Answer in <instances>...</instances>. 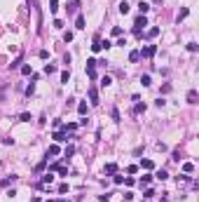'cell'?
<instances>
[{"label":"cell","instance_id":"obj_3","mask_svg":"<svg viewBox=\"0 0 199 202\" xmlns=\"http://www.w3.org/2000/svg\"><path fill=\"white\" fill-rule=\"evenodd\" d=\"M87 94H89V101H92V106H98V89H96L94 85L87 89Z\"/></svg>","mask_w":199,"mask_h":202},{"label":"cell","instance_id":"obj_13","mask_svg":"<svg viewBox=\"0 0 199 202\" xmlns=\"http://www.w3.org/2000/svg\"><path fill=\"white\" fill-rule=\"evenodd\" d=\"M52 181H54V174H52V172H47V174L42 176V183H40V186H47V183H52Z\"/></svg>","mask_w":199,"mask_h":202},{"label":"cell","instance_id":"obj_28","mask_svg":"<svg viewBox=\"0 0 199 202\" xmlns=\"http://www.w3.org/2000/svg\"><path fill=\"white\" fill-rule=\"evenodd\" d=\"M110 47H113L110 40H101V49H110Z\"/></svg>","mask_w":199,"mask_h":202},{"label":"cell","instance_id":"obj_9","mask_svg":"<svg viewBox=\"0 0 199 202\" xmlns=\"http://www.w3.org/2000/svg\"><path fill=\"white\" fill-rule=\"evenodd\" d=\"M141 167L150 172V169H155V162H152V160H141Z\"/></svg>","mask_w":199,"mask_h":202},{"label":"cell","instance_id":"obj_25","mask_svg":"<svg viewBox=\"0 0 199 202\" xmlns=\"http://www.w3.org/2000/svg\"><path fill=\"white\" fill-rule=\"evenodd\" d=\"M21 73H24V75H31V73H33V68H31L28 64H24V66H21Z\"/></svg>","mask_w":199,"mask_h":202},{"label":"cell","instance_id":"obj_21","mask_svg":"<svg viewBox=\"0 0 199 202\" xmlns=\"http://www.w3.org/2000/svg\"><path fill=\"white\" fill-rule=\"evenodd\" d=\"M155 176H157V179H159V181H166V179H169V174H166V172H164V169H159V172H157V174H155Z\"/></svg>","mask_w":199,"mask_h":202},{"label":"cell","instance_id":"obj_23","mask_svg":"<svg viewBox=\"0 0 199 202\" xmlns=\"http://www.w3.org/2000/svg\"><path fill=\"white\" fill-rule=\"evenodd\" d=\"M157 33H159V28H157V26H152V28H148V33H145V35H148V38H155Z\"/></svg>","mask_w":199,"mask_h":202},{"label":"cell","instance_id":"obj_12","mask_svg":"<svg viewBox=\"0 0 199 202\" xmlns=\"http://www.w3.org/2000/svg\"><path fill=\"white\" fill-rule=\"evenodd\" d=\"M75 28H77V31L84 28V16H82V14H77V19H75Z\"/></svg>","mask_w":199,"mask_h":202},{"label":"cell","instance_id":"obj_40","mask_svg":"<svg viewBox=\"0 0 199 202\" xmlns=\"http://www.w3.org/2000/svg\"><path fill=\"white\" fill-rule=\"evenodd\" d=\"M56 202H63V200H56Z\"/></svg>","mask_w":199,"mask_h":202},{"label":"cell","instance_id":"obj_36","mask_svg":"<svg viewBox=\"0 0 199 202\" xmlns=\"http://www.w3.org/2000/svg\"><path fill=\"white\" fill-rule=\"evenodd\" d=\"M187 52H197V42H187Z\"/></svg>","mask_w":199,"mask_h":202},{"label":"cell","instance_id":"obj_18","mask_svg":"<svg viewBox=\"0 0 199 202\" xmlns=\"http://www.w3.org/2000/svg\"><path fill=\"white\" fill-rule=\"evenodd\" d=\"M141 85H143V87H150V85H152L150 75H141Z\"/></svg>","mask_w":199,"mask_h":202},{"label":"cell","instance_id":"obj_27","mask_svg":"<svg viewBox=\"0 0 199 202\" xmlns=\"http://www.w3.org/2000/svg\"><path fill=\"white\" fill-rule=\"evenodd\" d=\"M19 120H21V122H31L33 118H31V113H21V115H19Z\"/></svg>","mask_w":199,"mask_h":202},{"label":"cell","instance_id":"obj_17","mask_svg":"<svg viewBox=\"0 0 199 202\" xmlns=\"http://www.w3.org/2000/svg\"><path fill=\"white\" fill-rule=\"evenodd\" d=\"M105 172H108V174H115V172H117V164H115V162H108V164H105Z\"/></svg>","mask_w":199,"mask_h":202},{"label":"cell","instance_id":"obj_38","mask_svg":"<svg viewBox=\"0 0 199 202\" xmlns=\"http://www.w3.org/2000/svg\"><path fill=\"white\" fill-rule=\"evenodd\" d=\"M124 183H126V186H134V183H136V179H131V176H126V179H124Z\"/></svg>","mask_w":199,"mask_h":202},{"label":"cell","instance_id":"obj_11","mask_svg":"<svg viewBox=\"0 0 199 202\" xmlns=\"http://www.w3.org/2000/svg\"><path fill=\"white\" fill-rule=\"evenodd\" d=\"M194 172V164L192 162H183V174H192Z\"/></svg>","mask_w":199,"mask_h":202},{"label":"cell","instance_id":"obj_30","mask_svg":"<svg viewBox=\"0 0 199 202\" xmlns=\"http://www.w3.org/2000/svg\"><path fill=\"white\" fill-rule=\"evenodd\" d=\"M63 40H66V42H70V40H73V31H68V33H63Z\"/></svg>","mask_w":199,"mask_h":202},{"label":"cell","instance_id":"obj_22","mask_svg":"<svg viewBox=\"0 0 199 202\" xmlns=\"http://www.w3.org/2000/svg\"><path fill=\"white\" fill-rule=\"evenodd\" d=\"M68 80H70V71H63V73H61V82L68 85Z\"/></svg>","mask_w":199,"mask_h":202},{"label":"cell","instance_id":"obj_26","mask_svg":"<svg viewBox=\"0 0 199 202\" xmlns=\"http://www.w3.org/2000/svg\"><path fill=\"white\" fill-rule=\"evenodd\" d=\"M47 155H59V146H49V151H47Z\"/></svg>","mask_w":199,"mask_h":202},{"label":"cell","instance_id":"obj_35","mask_svg":"<svg viewBox=\"0 0 199 202\" xmlns=\"http://www.w3.org/2000/svg\"><path fill=\"white\" fill-rule=\"evenodd\" d=\"M113 120L120 122V111H117V108H113Z\"/></svg>","mask_w":199,"mask_h":202},{"label":"cell","instance_id":"obj_10","mask_svg":"<svg viewBox=\"0 0 199 202\" xmlns=\"http://www.w3.org/2000/svg\"><path fill=\"white\" fill-rule=\"evenodd\" d=\"M138 12H141V14H148V12H150V5L141 0V3H138Z\"/></svg>","mask_w":199,"mask_h":202},{"label":"cell","instance_id":"obj_16","mask_svg":"<svg viewBox=\"0 0 199 202\" xmlns=\"http://www.w3.org/2000/svg\"><path fill=\"white\" fill-rule=\"evenodd\" d=\"M187 103H197V92H194V89L187 92Z\"/></svg>","mask_w":199,"mask_h":202},{"label":"cell","instance_id":"obj_34","mask_svg":"<svg viewBox=\"0 0 199 202\" xmlns=\"http://www.w3.org/2000/svg\"><path fill=\"white\" fill-rule=\"evenodd\" d=\"M59 193H61V195L68 193V183H61V186H59Z\"/></svg>","mask_w":199,"mask_h":202},{"label":"cell","instance_id":"obj_6","mask_svg":"<svg viewBox=\"0 0 199 202\" xmlns=\"http://www.w3.org/2000/svg\"><path fill=\"white\" fill-rule=\"evenodd\" d=\"M52 139L56 141V143H61V141H68V136H66L63 132H54V134H52Z\"/></svg>","mask_w":199,"mask_h":202},{"label":"cell","instance_id":"obj_20","mask_svg":"<svg viewBox=\"0 0 199 202\" xmlns=\"http://www.w3.org/2000/svg\"><path fill=\"white\" fill-rule=\"evenodd\" d=\"M45 73H47V75H52V73H56V66H54V64H47V66H45Z\"/></svg>","mask_w":199,"mask_h":202},{"label":"cell","instance_id":"obj_4","mask_svg":"<svg viewBox=\"0 0 199 202\" xmlns=\"http://www.w3.org/2000/svg\"><path fill=\"white\" fill-rule=\"evenodd\" d=\"M155 52H157V45H148V47H143L138 54H141V57H145V59H150V57H155Z\"/></svg>","mask_w":199,"mask_h":202},{"label":"cell","instance_id":"obj_33","mask_svg":"<svg viewBox=\"0 0 199 202\" xmlns=\"http://www.w3.org/2000/svg\"><path fill=\"white\" fill-rule=\"evenodd\" d=\"M33 92H35V85H33V82H31V85H28V87H26V94H28V97H31V94H33Z\"/></svg>","mask_w":199,"mask_h":202},{"label":"cell","instance_id":"obj_24","mask_svg":"<svg viewBox=\"0 0 199 202\" xmlns=\"http://www.w3.org/2000/svg\"><path fill=\"white\" fill-rule=\"evenodd\" d=\"M152 181V174H143L141 176V186H143V183H150Z\"/></svg>","mask_w":199,"mask_h":202},{"label":"cell","instance_id":"obj_19","mask_svg":"<svg viewBox=\"0 0 199 202\" xmlns=\"http://www.w3.org/2000/svg\"><path fill=\"white\" fill-rule=\"evenodd\" d=\"M138 59H141V54H138V49L129 52V61H138Z\"/></svg>","mask_w":199,"mask_h":202},{"label":"cell","instance_id":"obj_8","mask_svg":"<svg viewBox=\"0 0 199 202\" xmlns=\"http://www.w3.org/2000/svg\"><path fill=\"white\" fill-rule=\"evenodd\" d=\"M92 52H101V35H94V45H92Z\"/></svg>","mask_w":199,"mask_h":202},{"label":"cell","instance_id":"obj_2","mask_svg":"<svg viewBox=\"0 0 199 202\" xmlns=\"http://www.w3.org/2000/svg\"><path fill=\"white\" fill-rule=\"evenodd\" d=\"M96 64H98L96 59H89L87 61V75L92 78V80H96Z\"/></svg>","mask_w":199,"mask_h":202},{"label":"cell","instance_id":"obj_39","mask_svg":"<svg viewBox=\"0 0 199 202\" xmlns=\"http://www.w3.org/2000/svg\"><path fill=\"white\" fill-rule=\"evenodd\" d=\"M31 202H42V200H40V197H33V200H31Z\"/></svg>","mask_w":199,"mask_h":202},{"label":"cell","instance_id":"obj_32","mask_svg":"<svg viewBox=\"0 0 199 202\" xmlns=\"http://www.w3.org/2000/svg\"><path fill=\"white\" fill-rule=\"evenodd\" d=\"M73 153H75V148H73V146H68V148H66V153H63V155H66V157H70Z\"/></svg>","mask_w":199,"mask_h":202},{"label":"cell","instance_id":"obj_15","mask_svg":"<svg viewBox=\"0 0 199 202\" xmlns=\"http://www.w3.org/2000/svg\"><path fill=\"white\" fill-rule=\"evenodd\" d=\"M110 85H113V78L110 75H103L101 78V87H110Z\"/></svg>","mask_w":199,"mask_h":202},{"label":"cell","instance_id":"obj_14","mask_svg":"<svg viewBox=\"0 0 199 202\" xmlns=\"http://www.w3.org/2000/svg\"><path fill=\"white\" fill-rule=\"evenodd\" d=\"M49 12H52V14L59 12V0H49Z\"/></svg>","mask_w":199,"mask_h":202},{"label":"cell","instance_id":"obj_31","mask_svg":"<svg viewBox=\"0 0 199 202\" xmlns=\"http://www.w3.org/2000/svg\"><path fill=\"white\" fill-rule=\"evenodd\" d=\"M187 14H190V10H187V7H185V10H180V14H178V19H185Z\"/></svg>","mask_w":199,"mask_h":202},{"label":"cell","instance_id":"obj_1","mask_svg":"<svg viewBox=\"0 0 199 202\" xmlns=\"http://www.w3.org/2000/svg\"><path fill=\"white\" fill-rule=\"evenodd\" d=\"M148 26V19H145V14H141V16H136V21H134V35L136 38H141L143 35V28Z\"/></svg>","mask_w":199,"mask_h":202},{"label":"cell","instance_id":"obj_37","mask_svg":"<svg viewBox=\"0 0 199 202\" xmlns=\"http://www.w3.org/2000/svg\"><path fill=\"white\" fill-rule=\"evenodd\" d=\"M145 111V103H136V113H143Z\"/></svg>","mask_w":199,"mask_h":202},{"label":"cell","instance_id":"obj_7","mask_svg":"<svg viewBox=\"0 0 199 202\" xmlns=\"http://www.w3.org/2000/svg\"><path fill=\"white\" fill-rule=\"evenodd\" d=\"M77 113H80V115H87V113H89V106H87V101L77 103Z\"/></svg>","mask_w":199,"mask_h":202},{"label":"cell","instance_id":"obj_29","mask_svg":"<svg viewBox=\"0 0 199 202\" xmlns=\"http://www.w3.org/2000/svg\"><path fill=\"white\" fill-rule=\"evenodd\" d=\"M66 129H68V132H75V129H77V125H75V122H68V125H66Z\"/></svg>","mask_w":199,"mask_h":202},{"label":"cell","instance_id":"obj_5","mask_svg":"<svg viewBox=\"0 0 199 202\" xmlns=\"http://www.w3.org/2000/svg\"><path fill=\"white\" fill-rule=\"evenodd\" d=\"M117 10H120V14H129V10H131V5L126 3V0H122V3L117 5Z\"/></svg>","mask_w":199,"mask_h":202}]
</instances>
